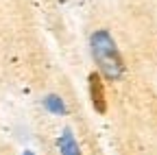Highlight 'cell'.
I'll use <instances>...</instances> for the list:
<instances>
[{
  "label": "cell",
  "instance_id": "cell-1",
  "mask_svg": "<svg viewBox=\"0 0 157 155\" xmlns=\"http://www.w3.org/2000/svg\"><path fill=\"white\" fill-rule=\"evenodd\" d=\"M90 50H92V57L98 66V72H101L105 79L109 81H120L127 68H124V61H122V55L116 46V40L111 37L109 31L105 29H98L92 33L90 37Z\"/></svg>",
  "mask_w": 157,
  "mask_h": 155
},
{
  "label": "cell",
  "instance_id": "cell-2",
  "mask_svg": "<svg viewBox=\"0 0 157 155\" xmlns=\"http://www.w3.org/2000/svg\"><path fill=\"white\" fill-rule=\"evenodd\" d=\"M87 81H90V101H92L94 111L107 114V96H105V85H103L101 72H90Z\"/></svg>",
  "mask_w": 157,
  "mask_h": 155
},
{
  "label": "cell",
  "instance_id": "cell-3",
  "mask_svg": "<svg viewBox=\"0 0 157 155\" xmlns=\"http://www.w3.org/2000/svg\"><path fill=\"white\" fill-rule=\"evenodd\" d=\"M57 146L61 151V155H81V149H78L70 129H63V133L59 135V140H57Z\"/></svg>",
  "mask_w": 157,
  "mask_h": 155
},
{
  "label": "cell",
  "instance_id": "cell-4",
  "mask_svg": "<svg viewBox=\"0 0 157 155\" xmlns=\"http://www.w3.org/2000/svg\"><path fill=\"white\" fill-rule=\"evenodd\" d=\"M44 107L50 111V114H57V116H66L68 109L61 101V96H57V94H48L46 99H44Z\"/></svg>",
  "mask_w": 157,
  "mask_h": 155
},
{
  "label": "cell",
  "instance_id": "cell-5",
  "mask_svg": "<svg viewBox=\"0 0 157 155\" xmlns=\"http://www.w3.org/2000/svg\"><path fill=\"white\" fill-rule=\"evenodd\" d=\"M24 155H35V153L33 151H24Z\"/></svg>",
  "mask_w": 157,
  "mask_h": 155
}]
</instances>
